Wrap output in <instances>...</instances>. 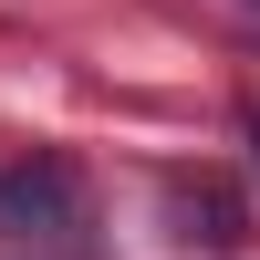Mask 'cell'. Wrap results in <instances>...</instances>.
Segmentation results:
<instances>
[{
  "instance_id": "4",
  "label": "cell",
  "mask_w": 260,
  "mask_h": 260,
  "mask_svg": "<svg viewBox=\"0 0 260 260\" xmlns=\"http://www.w3.org/2000/svg\"><path fill=\"white\" fill-rule=\"evenodd\" d=\"M250 11H260V0H250Z\"/></svg>"
},
{
  "instance_id": "1",
  "label": "cell",
  "mask_w": 260,
  "mask_h": 260,
  "mask_svg": "<svg viewBox=\"0 0 260 260\" xmlns=\"http://www.w3.org/2000/svg\"><path fill=\"white\" fill-rule=\"evenodd\" d=\"M73 229V177L62 167H0V240H62Z\"/></svg>"
},
{
  "instance_id": "2",
  "label": "cell",
  "mask_w": 260,
  "mask_h": 260,
  "mask_svg": "<svg viewBox=\"0 0 260 260\" xmlns=\"http://www.w3.org/2000/svg\"><path fill=\"white\" fill-rule=\"evenodd\" d=\"M167 219H177V240H187V250H240V198H229L219 177L177 187V198H167Z\"/></svg>"
},
{
  "instance_id": "3",
  "label": "cell",
  "mask_w": 260,
  "mask_h": 260,
  "mask_svg": "<svg viewBox=\"0 0 260 260\" xmlns=\"http://www.w3.org/2000/svg\"><path fill=\"white\" fill-rule=\"evenodd\" d=\"M250 146H260V125H250Z\"/></svg>"
}]
</instances>
